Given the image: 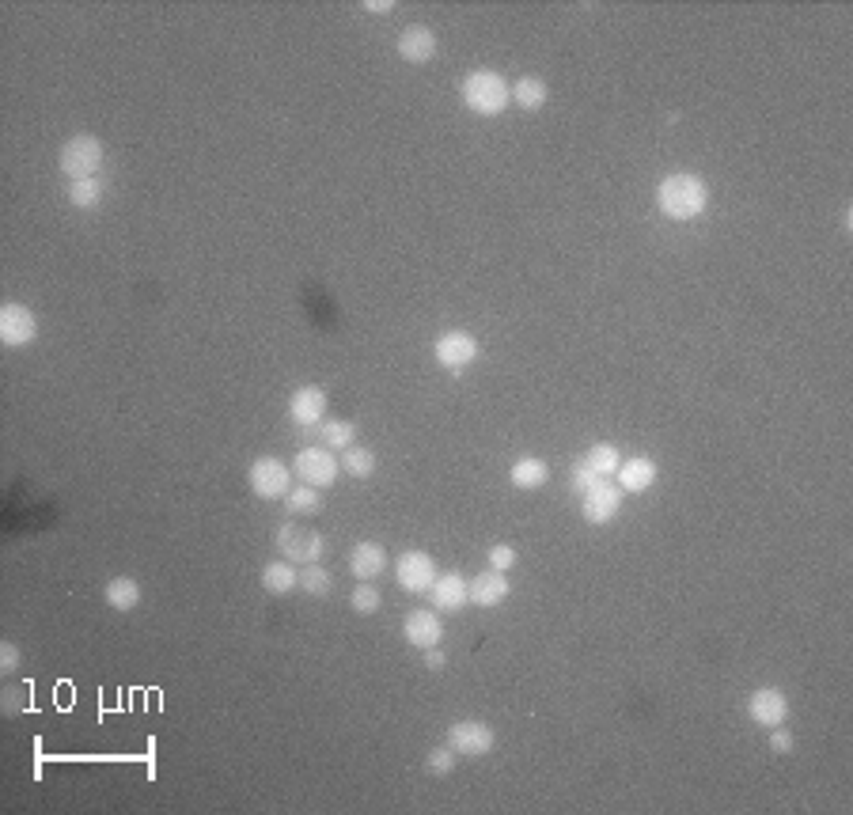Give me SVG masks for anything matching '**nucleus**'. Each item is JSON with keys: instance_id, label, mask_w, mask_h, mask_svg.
I'll list each match as a JSON object with an SVG mask.
<instances>
[{"instance_id": "f257e3e1", "label": "nucleus", "mask_w": 853, "mask_h": 815, "mask_svg": "<svg viewBox=\"0 0 853 815\" xmlns=\"http://www.w3.org/2000/svg\"><path fill=\"white\" fill-rule=\"evenodd\" d=\"M706 205H709V186L702 175L675 171V175L660 179V186H656V209L668 220H675V224L698 220L706 213Z\"/></svg>"}, {"instance_id": "f03ea898", "label": "nucleus", "mask_w": 853, "mask_h": 815, "mask_svg": "<svg viewBox=\"0 0 853 815\" xmlns=\"http://www.w3.org/2000/svg\"><path fill=\"white\" fill-rule=\"evenodd\" d=\"M459 99H463V107L478 114V118H497V114H505L512 103V88L509 80L501 73H493V69H474L459 80Z\"/></svg>"}, {"instance_id": "7ed1b4c3", "label": "nucleus", "mask_w": 853, "mask_h": 815, "mask_svg": "<svg viewBox=\"0 0 853 815\" xmlns=\"http://www.w3.org/2000/svg\"><path fill=\"white\" fill-rule=\"evenodd\" d=\"M57 167H61V175L69 182L95 179L99 167H103V141L91 137V133H76V137H69V141L61 145V152H57Z\"/></svg>"}, {"instance_id": "20e7f679", "label": "nucleus", "mask_w": 853, "mask_h": 815, "mask_svg": "<svg viewBox=\"0 0 853 815\" xmlns=\"http://www.w3.org/2000/svg\"><path fill=\"white\" fill-rule=\"evenodd\" d=\"M273 543H277V554L292 565L319 562V558H323V546H327L319 531H311V527H304V524H292V520L273 531Z\"/></svg>"}, {"instance_id": "39448f33", "label": "nucleus", "mask_w": 853, "mask_h": 815, "mask_svg": "<svg viewBox=\"0 0 853 815\" xmlns=\"http://www.w3.org/2000/svg\"><path fill=\"white\" fill-rule=\"evenodd\" d=\"M292 478H296L292 467H285L277 455H262L247 467V486L262 501H285V493L292 489Z\"/></svg>"}, {"instance_id": "423d86ee", "label": "nucleus", "mask_w": 853, "mask_h": 815, "mask_svg": "<svg viewBox=\"0 0 853 815\" xmlns=\"http://www.w3.org/2000/svg\"><path fill=\"white\" fill-rule=\"evenodd\" d=\"M338 471H342V463H338V455L323 448V444H311V448H300L296 459H292V474L304 482V486H315V489H330L338 482Z\"/></svg>"}, {"instance_id": "0eeeda50", "label": "nucleus", "mask_w": 853, "mask_h": 815, "mask_svg": "<svg viewBox=\"0 0 853 815\" xmlns=\"http://www.w3.org/2000/svg\"><path fill=\"white\" fill-rule=\"evenodd\" d=\"M448 747H452L455 755H463V759H482V755H490L493 747H497V732H493L486 721H455L448 728Z\"/></svg>"}, {"instance_id": "6e6552de", "label": "nucleus", "mask_w": 853, "mask_h": 815, "mask_svg": "<svg viewBox=\"0 0 853 815\" xmlns=\"http://www.w3.org/2000/svg\"><path fill=\"white\" fill-rule=\"evenodd\" d=\"M436 573L440 569H436L433 554H425V550H406V554H399V562H395V580H399L402 592H410V596H425L433 588Z\"/></svg>"}, {"instance_id": "1a4fd4ad", "label": "nucleus", "mask_w": 853, "mask_h": 815, "mask_svg": "<svg viewBox=\"0 0 853 815\" xmlns=\"http://www.w3.org/2000/svg\"><path fill=\"white\" fill-rule=\"evenodd\" d=\"M433 357L448 372H467L478 361V342H474L467 330H448V334H440L433 342Z\"/></svg>"}, {"instance_id": "9d476101", "label": "nucleus", "mask_w": 853, "mask_h": 815, "mask_svg": "<svg viewBox=\"0 0 853 815\" xmlns=\"http://www.w3.org/2000/svg\"><path fill=\"white\" fill-rule=\"evenodd\" d=\"M622 489H618V482H599V486L592 489H584L581 493V516L588 520V524H611L618 512H622Z\"/></svg>"}, {"instance_id": "9b49d317", "label": "nucleus", "mask_w": 853, "mask_h": 815, "mask_svg": "<svg viewBox=\"0 0 853 815\" xmlns=\"http://www.w3.org/2000/svg\"><path fill=\"white\" fill-rule=\"evenodd\" d=\"M38 338V319L27 304H4L0 308V342L8 349H23Z\"/></svg>"}, {"instance_id": "f8f14e48", "label": "nucleus", "mask_w": 853, "mask_h": 815, "mask_svg": "<svg viewBox=\"0 0 853 815\" xmlns=\"http://www.w3.org/2000/svg\"><path fill=\"white\" fill-rule=\"evenodd\" d=\"M425 596L433 603V611L455 615V611H463V607L471 603V580L459 577V573H436L433 588H429Z\"/></svg>"}, {"instance_id": "ddd939ff", "label": "nucleus", "mask_w": 853, "mask_h": 815, "mask_svg": "<svg viewBox=\"0 0 853 815\" xmlns=\"http://www.w3.org/2000/svg\"><path fill=\"white\" fill-rule=\"evenodd\" d=\"M747 717L759 728H778L789 721V698L781 687H759L747 698Z\"/></svg>"}, {"instance_id": "4468645a", "label": "nucleus", "mask_w": 853, "mask_h": 815, "mask_svg": "<svg viewBox=\"0 0 853 815\" xmlns=\"http://www.w3.org/2000/svg\"><path fill=\"white\" fill-rule=\"evenodd\" d=\"M289 417L300 429H315L319 421H327V391L315 383H300L289 395Z\"/></svg>"}, {"instance_id": "2eb2a0df", "label": "nucleus", "mask_w": 853, "mask_h": 815, "mask_svg": "<svg viewBox=\"0 0 853 815\" xmlns=\"http://www.w3.org/2000/svg\"><path fill=\"white\" fill-rule=\"evenodd\" d=\"M402 637L414 645V649H436L444 641V622H440V611H410L402 618Z\"/></svg>"}, {"instance_id": "dca6fc26", "label": "nucleus", "mask_w": 853, "mask_h": 815, "mask_svg": "<svg viewBox=\"0 0 853 815\" xmlns=\"http://www.w3.org/2000/svg\"><path fill=\"white\" fill-rule=\"evenodd\" d=\"M399 57L406 65H429L436 57V35L433 27H425V23H414V27H406L399 35Z\"/></svg>"}, {"instance_id": "f3484780", "label": "nucleus", "mask_w": 853, "mask_h": 815, "mask_svg": "<svg viewBox=\"0 0 853 815\" xmlns=\"http://www.w3.org/2000/svg\"><path fill=\"white\" fill-rule=\"evenodd\" d=\"M656 474H660V467L649 455H634V459H622V467L615 471V482L622 493H645V489H653Z\"/></svg>"}, {"instance_id": "a211bd4d", "label": "nucleus", "mask_w": 853, "mask_h": 815, "mask_svg": "<svg viewBox=\"0 0 853 815\" xmlns=\"http://www.w3.org/2000/svg\"><path fill=\"white\" fill-rule=\"evenodd\" d=\"M512 592V584L505 573H497V569H486V573H478V577H471V603L474 607H501L505 599H509Z\"/></svg>"}, {"instance_id": "6ab92c4d", "label": "nucleus", "mask_w": 853, "mask_h": 815, "mask_svg": "<svg viewBox=\"0 0 853 815\" xmlns=\"http://www.w3.org/2000/svg\"><path fill=\"white\" fill-rule=\"evenodd\" d=\"M387 569V550L380 543H357L349 550V573L357 580H376Z\"/></svg>"}, {"instance_id": "aec40b11", "label": "nucleus", "mask_w": 853, "mask_h": 815, "mask_svg": "<svg viewBox=\"0 0 853 815\" xmlns=\"http://www.w3.org/2000/svg\"><path fill=\"white\" fill-rule=\"evenodd\" d=\"M262 588L270 592V596H289V592H296L300 588V569L292 562H266L262 565Z\"/></svg>"}, {"instance_id": "412c9836", "label": "nucleus", "mask_w": 853, "mask_h": 815, "mask_svg": "<svg viewBox=\"0 0 853 815\" xmlns=\"http://www.w3.org/2000/svg\"><path fill=\"white\" fill-rule=\"evenodd\" d=\"M308 433L319 436V444L330 448V452H345V448H353V440H357V425L338 417V421H319Z\"/></svg>"}, {"instance_id": "4be33fe9", "label": "nucleus", "mask_w": 853, "mask_h": 815, "mask_svg": "<svg viewBox=\"0 0 853 815\" xmlns=\"http://www.w3.org/2000/svg\"><path fill=\"white\" fill-rule=\"evenodd\" d=\"M546 99H550V84H546L543 76H520L512 84V103L520 110H543Z\"/></svg>"}, {"instance_id": "5701e85b", "label": "nucleus", "mask_w": 853, "mask_h": 815, "mask_svg": "<svg viewBox=\"0 0 853 815\" xmlns=\"http://www.w3.org/2000/svg\"><path fill=\"white\" fill-rule=\"evenodd\" d=\"M509 478L516 489H543L546 482H550V467H546L543 459L527 455V459H516V463H512Z\"/></svg>"}, {"instance_id": "b1692460", "label": "nucleus", "mask_w": 853, "mask_h": 815, "mask_svg": "<svg viewBox=\"0 0 853 815\" xmlns=\"http://www.w3.org/2000/svg\"><path fill=\"white\" fill-rule=\"evenodd\" d=\"M103 599H107V607H114V611H133L141 603V584L133 577H114L107 580Z\"/></svg>"}, {"instance_id": "393cba45", "label": "nucleus", "mask_w": 853, "mask_h": 815, "mask_svg": "<svg viewBox=\"0 0 853 815\" xmlns=\"http://www.w3.org/2000/svg\"><path fill=\"white\" fill-rule=\"evenodd\" d=\"M588 471L596 474V478H615V471L622 467V455H618L615 444H592L581 459Z\"/></svg>"}, {"instance_id": "a878e982", "label": "nucleus", "mask_w": 853, "mask_h": 815, "mask_svg": "<svg viewBox=\"0 0 853 815\" xmlns=\"http://www.w3.org/2000/svg\"><path fill=\"white\" fill-rule=\"evenodd\" d=\"M285 508H289V516H315L323 508V489L300 482V486H292L285 493Z\"/></svg>"}, {"instance_id": "bb28decb", "label": "nucleus", "mask_w": 853, "mask_h": 815, "mask_svg": "<svg viewBox=\"0 0 853 815\" xmlns=\"http://www.w3.org/2000/svg\"><path fill=\"white\" fill-rule=\"evenodd\" d=\"M300 588H304L308 596H330V592H334V573L319 562L300 565Z\"/></svg>"}, {"instance_id": "cd10ccee", "label": "nucleus", "mask_w": 853, "mask_h": 815, "mask_svg": "<svg viewBox=\"0 0 853 815\" xmlns=\"http://www.w3.org/2000/svg\"><path fill=\"white\" fill-rule=\"evenodd\" d=\"M69 205H76V209H95L99 201H103V182H99V175L95 179H76L69 182Z\"/></svg>"}, {"instance_id": "c85d7f7f", "label": "nucleus", "mask_w": 853, "mask_h": 815, "mask_svg": "<svg viewBox=\"0 0 853 815\" xmlns=\"http://www.w3.org/2000/svg\"><path fill=\"white\" fill-rule=\"evenodd\" d=\"M342 471L349 478H372L376 474V455L361 448V444H353V448H345L342 452Z\"/></svg>"}, {"instance_id": "c756f323", "label": "nucleus", "mask_w": 853, "mask_h": 815, "mask_svg": "<svg viewBox=\"0 0 853 815\" xmlns=\"http://www.w3.org/2000/svg\"><path fill=\"white\" fill-rule=\"evenodd\" d=\"M349 607L357 611V615H376L383 607V596H380V588L372 584V580H357V588L349 592Z\"/></svg>"}, {"instance_id": "7c9ffc66", "label": "nucleus", "mask_w": 853, "mask_h": 815, "mask_svg": "<svg viewBox=\"0 0 853 815\" xmlns=\"http://www.w3.org/2000/svg\"><path fill=\"white\" fill-rule=\"evenodd\" d=\"M455 759H459V755H455L452 747H448V743H440V747H433V751H429L425 770H429V774H436V778H444V774H452V770H455Z\"/></svg>"}, {"instance_id": "2f4dec72", "label": "nucleus", "mask_w": 853, "mask_h": 815, "mask_svg": "<svg viewBox=\"0 0 853 815\" xmlns=\"http://www.w3.org/2000/svg\"><path fill=\"white\" fill-rule=\"evenodd\" d=\"M520 562V554H516V546L509 543H497L490 546V569H497V573H509L512 565Z\"/></svg>"}, {"instance_id": "473e14b6", "label": "nucleus", "mask_w": 853, "mask_h": 815, "mask_svg": "<svg viewBox=\"0 0 853 815\" xmlns=\"http://www.w3.org/2000/svg\"><path fill=\"white\" fill-rule=\"evenodd\" d=\"M19 660H23L19 645H12V641H0V671H4V675H8V671H16Z\"/></svg>"}, {"instance_id": "72a5a7b5", "label": "nucleus", "mask_w": 853, "mask_h": 815, "mask_svg": "<svg viewBox=\"0 0 853 815\" xmlns=\"http://www.w3.org/2000/svg\"><path fill=\"white\" fill-rule=\"evenodd\" d=\"M770 747H774V751H778V755H789V751H793V736H789V732H785V728H770Z\"/></svg>"}, {"instance_id": "f704fd0d", "label": "nucleus", "mask_w": 853, "mask_h": 815, "mask_svg": "<svg viewBox=\"0 0 853 815\" xmlns=\"http://www.w3.org/2000/svg\"><path fill=\"white\" fill-rule=\"evenodd\" d=\"M425 668L429 671L444 668V652H440V645H436V649H425Z\"/></svg>"}, {"instance_id": "c9c22d12", "label": "nucleus", "mask_w": 853, "mask_h": 815, "mask_svg": "<svg viewBox=\"0 0 853 815\" xmlns=\"http://www.w3.org/2000/svg\"><path fill=\"white\" fill-rule=\"evenodd\" d=\"M364 12H395V0H364Z\"/></svg>"}]
</instances>
